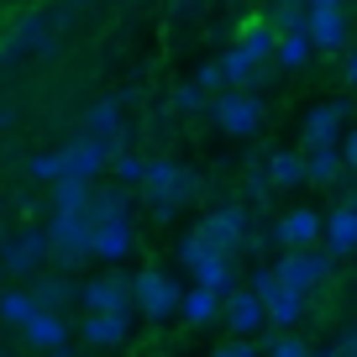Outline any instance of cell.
<instances>
[{
    "label": "cell",
    "mask_w": 357,
    "mask_h": 357,
    "mask_svg": "<svg viewBox=\"0 0 357 357\" xmlns=\"http://www.w3.org/2000/svg\"><path fill=\"white\" fill-rule=\"evenodd\" d=\"M116 153H126L121 142H100V137H84L79 132L74 142H63V147H53V153H37L32 163V178H43V184H95V178L111 168V158Z\"/></svg>",
    "instance_id": "6da1fadb"
},
{
    "label": "cell",
    "mask_w": 357,
    "mask_h": 357,
    "mask_svg": "<svg viewBox=\"0 0 357 357\" xmlns=\"http://www.w3.org/2000/svg\"><path fill=\"white\" fill-rule=\"evenodd\" d=\"M137 190H142L147 211L168 221V215H178L195 195H200V178H195V168L174 163V158H147L142 178H137Z\"/></svg>",
    "instance_id": "7a4b0ae2"
},
{
    "label": "cell",
    "mask_w": 357,
    "mask_h": 357,
    "mask_svg": "<svg viewBox=\"0 0 357 357\" xmlns=\"http://www.w3.org/2000/svg\"><path fill=\"white\" fill-rule=\"evenodd\" d=\"M174 252H178V263L190 268L195 289H211L215 300H226L231 289H242V284H236V257H231V252H215L200 231H184Z\"/></svg>",
    "instance_id": "3957f363"
},
{
    "label": "cell",
    "mask_w": 357,
    "mask_h": 357,
    "mask_svg": "<svg viewBox=\"0 0 357 357\" xmlns=\"http://www.w3.org/2000/svg\"><path fill=\"white\" fill-rule=\"evenodd\" d=\"M252 294H257V305H263L268 331H294V326L305 321V310H310V300L294 294L289 284H279L273 268H257V273H252Z\"/></svg>",
    "instance_id": "277c9868"
},
{
    "label": "cell",
    "mask_w": 357,
    "mask_h": 357,
    "mask_svg": "<svg viewBox=\"0 0 357 357\" xmlns=\"http://www.w3.org/2000/svg\"><path fill=\"white\" fill-rule=\"evenodd\" d=\"M273 273H279V284H289L294 294H305L310 300L315 289H326V284L336 279V263L321 252V247H305V252H284L279 263H268Z\"/></svg>",
    "instance_id": "5b68a950"
},
{
    "label": "cell",
    "mask_w": 357,
    "mask_h": 357,
    "mask_svg": "<svg viewBox=\"0 0 357 357\" xmlns=\"http://www.w3.org/2000/svg\"><path fill=\"white\" fill-rule=\"evenodd\" d=\"M205 111H211V121L221 126L226 137H252L257 126H263V100H257L252 89H221Z\"/></svg>",
    "instance_id": "8992f818"
},
{
    "label": "cell",
    "mask_w": 357,
    "mask_h": 357,
    "mask_svg": "<svg viewBox=\"0 0 357 357\" xmlns=\"http://www.w3.org/2000/svg\"><path fill=\"white\" fill-rule=\"evenodd\" d=\"M89 221V257H100V263H126L137 247V231H132V215H95L84 211Z\"/></svg>",
    "instance_id": "52a82bcc"
},
{
    "label": "cell",
    "mask_w": 357,
    "mask_h": 357,
    "mask_svg": "<svg viewBox=\"0 0 357 357\" xmlns=\"http://www.w3.org/2000/svg\"><path fill=\"white\" fill-rule=\"evenodd\" d=\"M305 6V37L315 53H347V11L331 0H300Z\"/></svg>",
    "instance_id": "ba28073f"
},
{
    "label": "cell",
    "mask_w": 357,
    "mask_h": 357,
    "mask_svg": "<svg viewBox=\"0 0 357 357\" xmlns=\"http://www.w3.org/2000/svg\"><path fill=\"white\" fill-rule=\"evenodd\" d=\"M178 284L168 279V273H158V268H147V273H137L132 279V310H142L147 321H168V315L178 310Z\"/></svg>",
    "instance_id": "9c48e42d"
},
{
    "label": "cell",
    "mask_w": 357,
    "mask_h": 357,
    "mask_svg": "<svg viewBox=\"0 0 357 357\" xmlns=\"http://www.w3.org/2000/svg\"><path fill=\"white\" fill-rule=\"evenodd\" d=\"M43 236H47V257H58V263H84L89 257V221H84V211L53 215V221L43 226Z\"/></svg>",
    "instance_id": "30bf717a"
},
{
    "label": "cell",
    "mask_w": 357,
    "mask_h": 357,
    "mask_svg": "<svg viewBox=\"0 0 357 357\" xmlns=\"http://www.w3.org/2000/svg\"><path fill=\"white\" fill-rule=\"evenodd\" d=\"M43 263H47V236H43V226H26L22 236H11V242L0 247V273L32 279V273H43Z\"/></svg>",
    "instance_id": "8fae6325"
},
{
    "label": "cell",
    "mask_w": 357,
    "mask_h": 357,
    "mask_svg": "<svg viewBox=\"0 0 357 357\" xmlns=\"http://www.w3.org/2000/svg\"><path fill=\"white\" fill-rule=\"evenodd\" d=\"M79 305H84L89 315H132V279L105 273V279L79 284Z\"/></svg>",
    "instance_id": "7c38bea8"
},
{
    "label": "cell",
    "mask_w": 357,
    "mask_h": 357,
    "mask_svg": "<svg viewBox=\"0 0 357 357\" xmlns=\"http://www.w3.org/2000/svg\"><path fill=\"white\" fill-rule=\"evenodd\" d=\"M195 231H200L215 252H231V257H236V247L247 242V205H215V211L205 215Z\"/></svg>",
    "instance_id": "4fadbf2b"
},
{
    "label": "cell",
    "mask_w": 357,
    "mask_h": 357,
    "mask_svg": "<svg viewBox=\"0 0 357 357\" xmlns=\"http://www.w3.org/2000/svg\"><path fill=\"white\" fill-rule=\"evenodd\" d=\"M53 43V32H47V16H22V22H11V32L0 37V63H22V58L43 53V47Z\"/></svg>",
    "instance_id": "5bb4252c"
},
{
    "label": "cell",
    "mask_w": 357,
    "mask_h": 357,
    "mask_svg": "<svg viewBox=\"0 0 357 357\" xmlns=\"http://www.w3.org/2000/svg\"><path fill=\"white\" fill-rule=\"evenodd\" d=\"M273 242H279L284 252L321 247V211H310V205H294V211H284L279 221H273Z\"/></svg>",
    "instance_id": "9a60e30c"
},
{
    "label": "cell",
    "mask_w": 357,
    "mask_h": 357,
    "mask_svg": "<svg viewBox=\"0 0 357 357\" xmlns=\"http://www.w3.org/2000/svg\"><path fill=\"white\" fill-rule=\"evenodd\" d=\"M347 137V100H326L305 116V153L315 147H336Z\"/></svg>",
    "instance_id": "2e32d148"
},
{
    "label": "cell",
    "mask_w": 357,
    "mask_h": 357,
    "mask_svg": "<svg viewBox=\"0 0 357 357\" xmlns=\"http://www.w3.org/2000/svg\"><path fill=\"white\" fill-rule=\"evenodd\" d=\"M221 321L231 326V336H242V342H252L257 331H268L263 305H257L252 289H231V294H226V300H221Z\"/></svg>",
    "instance_id": "e0dca14e"
},
{
    "label": "cell",
    "mask_w": 357,
    "mask_h": 357,
    "mask_svg": "<svg viewBox=\"0 0 357 357\" xmlns=\"http://www.w3.org/2000/svg\"><path fill=\"white\" fill-rule=\"evenodd\" d=\"M352 247H357V211L352 205H336L331 215H321V252L331 263H342Z\"/></svg>",
    "instance_id": "ac0fdd59"
},
{
    "label": "cell",
    "mask_w": 357,
    "mask_h": 357,
    "mask_svg": "<svg viewBox=\"0 0 357 357\" xmlns=\"http://www.w3.org/2000/svg\"><path fill=\"white\" fill-rule=\"evenodd\" d=\"M236 58H242L247 68H257V74H268V63H273V32H268L263 22H252V26H242L236 32Z\"/></svg>",
    "instance_id": "d6986e66"
},
{
    "label": "cell",
    "mask_w": 357,
    "mask_h": 357,
    "mask_svg": "<svg viewBox=\"0 0 357 357\" xmlns=\"http://www.w3.org/2000/svg\"><path fill=\"white\" fill-rule=\"evenodd\" d=\"M84 137H100V142H121L126 147V121H121V100H95L84 111Z\"/></svg>",
    "instance_id": "ffe728a7"
},
{
    "label": "cell",
    "mask_w": 357,
    "mask_h": 357,
    "mask_svg": "<svg viewBox=\"0 0 357 357\" xmlns=\"http://www.w3.org/2000/svg\"><path fill=\"white\" fill-rule=\"evenodd\" d=\"M22 336L37 347V352H63V347H68V321L53 315V310H37L32 321L22 326Z\"/></svg>",
    "instance_id": "44dd1931"
},
{
    "label": "cell",
    "mask_w": 357,
    "mask_h": 357,
    "mask_svg": "<svg viewBox=\"0 0 357 357\" xmlns=\"http://www.w3.org/2000/svg\"><path fill=\"white\" fill-rule=\"evenodd\" d=\"M300 158H305V184H315V190H336L347 178L336 147H315V153H300Z\"/></svg>",
    "instance_id": "7402d4cb"
},
{
    "label": "cell",
    "mask_w": 357,
    "mask_h": 357,
    "mask_svg": "<svg viewBox=\"0 0 357 357\" xmlns=\"http://www.w3.org/2000/svg\"><path fill=\"white\" fill-rule=\"evenodd\" d=\"M26 294H32V305H37V310L63 315V305H68V300H79V284L68 279V273H53V279H37Z\"/></svg>",
    "instance_id": "603a6c76"
},
{
    "label": "cell",
    "mask_w": 357,
    "mask_h": 357,
    "mask_svg": "<svg viewBox=\"0 0 357 357\" xmlns=\"http://www.w3.org/2000/svg\"><path fill=\"white\" fill-rule=\"evenodd\" d=\"M263 184L268 190H305V158L300 153H273L263 163Z\"/></svg>",
    "instance_id": "cb8c5ba5"
},
{
    "label": "cell",
    "mask_w": 357,
    "mask_h": 357,
    "mask_svg": "<svg viewBox=\"0 0 357 357\" xmlns=\"http://www.w3.org/2000/svg\"><path fill=\"white\" fill-rule=\"evenodd\" d=\"M126 331H132V315H84V342L95 347V352L121 347Z\"/></svg>",
    "instance_id": "d4e9b609"
},
{
    "label": "cell",
    "mask_w": 357,
    "mask_h": 357,
    "mask_svg": "<svg viewBox=\"0 0 357 357\" xmlns=\"http://www.w3.org/2000/svg\"><path fill=\"white\" fill-rule=\"evenodd\" d=\"M273 63H279V68H289V74L310 68V63H315L310 37H305V32H284V37H273Z\"/></svg>",
    "instance_id": "484cf974"
},
{
    "label": "cell",
    "mask_w": 357,
    "mask_h": 357,
    "mask_svg": "<svg viewBox=\"0 0 357 357\" xmlns=\"http://www.w3.org/2000/svg\"><path fill=\"white\" fill-rule=\"evenodd\" d=\"M174 315H184L190 326H211V321H221V300H215L211 289H195V284H190V289L178 294V310Z\"/></svg>",
    "instance_id": "4316f807"
},
{
    "label": "cell",
    "mask_w": 357,
    "mask_h": 357,
    "mask_svg": "<svg viewBox=\"0 0 357 357\" xmlns=\"http://www.w3.org/2000/svg\"><path fill=\"white\" fill-rule=\"evenodd\" d=\"M32 315H37V305H32V294H26V289H6V294H0V321H6V326L22 331Z\"/></svg>",
    "instance_id": "83f0119b"
},
{
    "label": "cell",
    "mask_w": 357,
    "mask_h": 357,
    "mask_svg": "<svg viewBox=\"0 0 357 357\" xmlns=\"http://www.w3.org/2000/svg\"><path fill=\"white\" fill-rule=\"evenodd\" d=\"M47 190H53V215H74V211H84L89 205V190H95V184H47Z\"/></svg>",
    "instance_id": "f1b7e54d"
},
{
    "label": "cell",
    "mask_w": 357,
    "mask_h": 357,
    "mask_svg": "<svg viewBox=\"0 0 357 357\" xmlns=\"http://www.w3.org/2000/svg\"><path fill=\"white\" fill-rule=\"evenodd\" d=\"M257 357H310V342H305V336H294V331H273Z\"/></svg>",
    "instance_id": "f546056e"
},
{
    "label": "cell",
    "mask_w": 357,
    "mask_h": 357,
    "mask_svg": "<svg viewBox=\"0 0 357 357\" xmlns=\"http://www.w3.org/2000/svg\"><path fill=\"white\" fill-rule=\"evenodd\" d=\"M142 168H147L142 153H116V158H111V174L121 178V184H137V178H142Z\"/></svg>",
    "instance_id": "4dcf8cb0"
},
{
    "label": "cell",
    "mask_w": 357,
    "mask_h": 357,
    "mask_svg": "<svg viewBox=\"0 0 357 357\" xmlns=\"http://www.w3.org/2000/svg\"><path fill=\"white\" fill-rule=\"evenodd\" d=\"M205 105H211V100H205V95H200L195 84H174V111H184V116H200Z\"/></svg>",
    "instance_id": "1f68e13d"
},
{
    "label": "cell",
    "mask_w": 357,
    "mask_h": 357,
    "mask_svg": "<svg viewBox=\"0 0 357 357\" xmlns=\"http://www.w3.org/2000/svg\"><path fill=\"white\" fill-rule=\"evenodd\" d=\"M211 357H257V347H252V342H242V336H231V342H221Z\"/></svg>",
    "instance_id": "d6a6232c"
},
{
    "label": "cell",
    "mask_w": 357,
    "mask_h": 357,
    "mask_svg": "<svg viewBox=\"0 0 357 357\" xmlns=\"http://www.w3.org/2000/svg\"><path fill=\"white\" fill-rule=\"evenodd\" d=\"M342 84H357V53H342Z\"/></svg>",
    "instance_id": "836d02e7"
},
{
    "label": "cell",
    "mask_w": 357,
    "mask_h": 357,
    "mask_svg": "<svg viewBox=\"0 0 357 357\" xmlns=\"http://www.w3.org/2000/svg\"><path fill=\"white\" fill-rule=\"evenodd\" d=\"M310 357H331V347H310Z\"/></svg>",
    "instance_id": "e575fe53"
},
{
    "label": "cell",
    "mask_w": 357,
    "mask_h": 357,
    "mask_svg": "<svg viewBox=\"0 0 357 357\" xmlns=\"http://www.w3.org/2000/svg\"><path fill=\"white\" fill-rule=\"evenodd\" d=\"M68 6H89V0H68Z\"/></svg>",
    "instance_id": "d590c367"
},
{
    "label": "cell",
    "mask_w": 357,
    "mask_h": 357,
    "mask_svg": "<svg viewBox=\"0 0 357 357\" xmlns=\"http://www.w3.org/2000/svg\"><path fill=\"white\" fill-rule=\"evenodd\" d=\"M331 6H342V11H347V0H331Z\"/></svg>",
    "instance_id": "8d00e7d4"
},
{
    "label": "cell",
    "mask_w": 357,
    "mask_h": 357,
    "mask_svg": "<svg viewBox=\"0 0 357 357\" xmlns=\"http://www.w3.org/2000/svg\"><path fill=\"white\" fill-rule=\"evenodd\" d=\"M226 6H242V0H226Z\"/></svg>",
    "instance_id": "74e56055"
},
{
    "label": "cell",
    "mask_w": 357,
    "mask_h": 357,
    "mask_svg": "<svg viewBox=\"0 0 357 357\" xmlns=\"http://www.w3.org/2000/svg\"><path fill=\"white\" fill-rule=\"evenodd\" d=\"M53 357H68V352H53Z\"/></svg>",
    "instance_id": "f35d334b"
},
{
    "label": "cell",
    "mask_w": 357,
    "mask_h": 357,
    "mask_svg": "<svg viewBox=\"0 0 357 357\" xmlns=\"http://www.w3.org/2000/svg\"><path fill=\"white\" fill-rule=\"evenodd\" d=\"M294 6H300V0H294Z\"/></svg>",
    "instance_id": "ab89813d"
}]
</instances>
